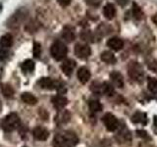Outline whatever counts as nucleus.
Here are the masks:
<instances>
[{"mask_svg":"<svg viewBox=\"0 0 157 147\" xmlns=\"http://www.w3.org/2000/svg\"><path fill=\"white\" fill-rule=\"evenodd\" d=\"M19 126H20V118L16 113L8 114L1 121V127L6 132H11L15 130L16 129H18Z\"/></svg>","mask_w":157,"mask_h":147,"instance_id":"obj_1","label":"nucleus"},{"mask_svg":"<svg viewBox=\"0 0 157 147\" xmlns=\"http://www.w3.org/2000/svg\"><path fill=\"white\" fill-rule=\"evenodd\" d=\"M128 75H129V77L132 81H135L136 82H141L144 77V69L141 68V66L139 63H136L135 61L131 62L129 64V66H128Z\"/></svg>","mask_w":157,"mask_h":147,"instance_id":"obj_2","label":"nucleus"},{"mask_svg":"<svg viewBox=\"0 0 157 147\" xmlns=\"http://www.w3.org/2000/svg\"><path fill=\"white\" fill-rule=\"evenodd\" d=\"M68 53V48L62 41H55L50 47V54L56 61H61L65 59Z\"/></svg>","mask_w":157,"mask_h":147,"instance_id":"obj_3","label":"nucleus"},{"mask_svg":"<svg viewBox=\"0 0 157 147\" xmlns=\"http://www.w3.org/2000/svg\"><path fill=\"white\" fill-rule=\"evenodd\" d=\"M27 17V11L25 9H20L18 11H16V13L13 14L11 18H9L8 22H7V26L11 28H19V26L21 24L24 20Z\"/></svg>","mask_w":157,"mask_h":147,"instance_id":"obj_4","label":"nucleus"},{"mask_svg":"<svg viewBox=\"0 0 157 147\" xmlns=\"http://www.w3.org/2000/svg\"><path fill=\"white\" fill-rule=\"evenodd\" d=\"M102 121L107 130H109V131H115L118 127H119V121H118L117 118L113 114H111V113H107V114L103 116Z\"/></svg>","mask_w":157,"mask_h":147,"instance_id":"obj_5","label":"nucleus"},{"mask_svg":"<svg viewBox=\"0 0 157 147\" xmlns=\"http://www.w3.org/2000/svg\"><path fill=\"white\" fill-rule=\"evenodd\" d=\"M74 52H75V55L85 60V59H87L90 56L91 54V49L90 47L87 45V44H82V43H78L76 44L75 49H74Z\"/></svg>","mask_w":157,"mask_h":147,"instance_id":"obj_6","label":"nucleus"},{"mask_svg":"<svg viewBox=\"0 0 157 147\" xmlns=\"http://www.w3.org/2000/svg\"><path fill=\"white\" fill-rule=\"evenodd\" d=\"M38 85L43 89L46 90H52V89H57L59 86L58 82L53 81L51 77H41L40 80L37 81Z\"/></svg>","mask_w":157,"mask_h":147,"instance_id":"obj_7","label":"nucleus"},{"mask_svg":"<svg viewBox=\"0 0 157 147\" xmlns=\"http://www.w3.org/2000/svg\"><path fill=\"white\" fill-rule=\"evenodd\" d=\"M51 102L54 106V108L59 111L63 110L65 106L68 104V99L65 96H62V95H55L52 97Z\"/></svg>","mask_w":157,"mask_h":147,"instance_id":"obj_8","label":"nucleus"},{"mask_svg":"<svg viewBox=\"0 0 157 147\" xmlns=\"http://www.w3.org/2000/svg\"><path fill=\"white\" fill-rule=\"evenodd\" d=\"M33 135L34 138H36L37 140L44 141L48 138L49 131L42 126H36L33 130Z\"/></svg>","mask_w":157,"mask_h":147,"instance_id":"obj_9","label":"nucleus"},{"mask_svg":"<svg viewBox=\"0 0 157 147\" xmlns=\"http://www.w3.org/2000/svg\"><path fill=\"white\" fill-rule=\"evenodd\" d=\"M107 46L114 51H120L124 47V41L119 37H111L110 39H108Z\"/></svg>","mask_w":157,"mask_h":147,"instance_id":"obj_10","label":"nucleus"},{"mask_svg":"<svg viewBox=\"0 0 157 147\" xmlns=\"http://www.w3.org/2000/svg\"><path fill=\"white\" fill-rule=\"evenodd\" d=\"M75 68H76V62L74 60H72V59L65 60L61 65L62 72L65 74L66 76H71L73 71L75 70Z\"/></svg>","mask_w":157,"mask_h":147,"instance_id":"obj_11","label":"nucleus"},{"mask_svg":"<svg viewBox=\"0 0 157 147\" xmlns=\"http://www.w3.org/2000/svg\"><path fill=\"white\" fill-rule=\"evenodd\" d=\"M77 77L78 78V81H80L82 83H86L88 81L90 80V77H91V74L90 72L87 68L86 67H82L78 69V71L77 73Z\"/></svg>","mask_w":157,"mask_h":147,"instance_id":"obj_12","label":"nucleus"},{"mask_svg":"<svg viewBox=\"0 0 157 147\" xmlns=\"http://www.w3.org/2000/svg\"><path fill=\"white\" fill-rule=\"evenodd\" d=\"M110 78L113 82V85H114L116 87H119V88H122L124 87V77H123L122 74L119 73V72H113L110 74Z\"/></svg>","mask_w":157,"mask_h":147,"instance_id":"obj_13","label":"nucleus"},{"mask_svg":"<svg viewBox=\"0 0 157 147\" xmlns=\"http://www.w3.org/2000/svg\"><path fill=\"white\" fill-rule=\"evenodd\" d=\"M132 122L134 124H141L142 126H145L147 124V116L145 113L136 112L132 116Z\"/></svg>","mask_w":157,"mask_h":147,"instance_id":"obj_14","label":"nucleus"},{"mask_svg":"<svg viewBox=\"0 0 157 147\" xmlns=\"http://www.w3.org/2000/svg\"><path fill=\"white\" fill-rule=\"evenodd\" d=\"M53 146L54 147H73L68 140L64 137L63 134H57L54 137L53 140Z\"/></svg>","mask_w":157,"mask_h":147,"instance_id":"obj_15","label":"nucleus"},{"mask_svg":"<svg viewBox=\"0 0 157 147\" xmlns=\"http://www.w3.org/2000/svg\"><path fill=\"white\" fill-rule=\"evenodd\" d=\"M103 15L107 20H112L114 18L116 15V9L114 5L111 3L106 4L104 8H103Z\"/></svg>","mask_w":157,"mask_h":147,"instance_id":"obj_16","label":"nucleus"},{"mask_svg":"<svg viewBox=\"0 0 157 147\" xmlns=\"http://www.w3.org/2000/svg\"><path fill=\"white\" fill-rule=\"evenodd\" d=\"M62 37L65 39L68 42H72L74 39H75L76 36H75V32H74V28L71 27H65L62 31Z\"/></svg>","mask_w":157,"mask_h":147,"instance_id":"obj_17","label":"nucleus"},{"mask_svg":"<svg viewBox=\"0 0 157 147\" xmlns=\"http://www.w3.org/2000/svg\"><path fill=\"white\" fill-rule=\"evenodd\" d=\"M21 99L24 103H26L28 105H36L37 103V98L31 94L29 92H24L21 95Z\"/></svg>","mask_w":157,"mask_h":147,"instance_id":"obj_18","label":"nucleus"},{"mask_svg":"<svg viewBox=\"0 0 157 147\" xmlns=\"http://www.w3.org/2000/svg\"><path fill=\"white\" fill-rule=\"evenodd\" d=\"M64 137L68 140V142L70 143L73 147L74 146H76L78 143V135L75 134V132H73V131H65L63 134Z\"/></svg>","mask_w":157,"mask_h":147,"instance_id":"obj_19","label":"nucleus"},{"mask_svg":"<svg viewBox=\"0 0 157 147\" xmlns=\"http://www.w3.org/2000/svg\"><path fill=\"white\" fill-rule=\"evenodd\" d=\"M100 58L103 62H105L107 64H115L117 59L115 57V55L110 51H104L101 53Z\"/></svg>","mask_w":157,"mask_h":147,"instance_id":"obj_20","label":"nucleus"},{"mask_svg":"<svg viewBox=\"0 0 157 147\" xmlns=\"http://www.w3.org/2000/svg\"><path fill=\"white\" fill-rule=\"evenodd\" d=\"M12 44H13V36L11 34L7 33L0 37V47L9 48L12 46Z\"/></svg>","mask_w":157,"mask_h":147,"instance_id":"obj_21","label":"nucleus"},{"mask_svg":"<svg viewBox=\"0 0 157 147\" xmlns=\"http://www.w3.org/2000/svg\"><path fill=\"white\" fill-rule=\"evenodd\" d=\"M1 92H2V94L7 98L13 97L14 93H15L14 88L10 85H8V83H3L1 85Z\"/></svg>","mask_w":157,"mask_h":147,"instance_id":"obj_22","label":"nucleus"},{"mask_svg":"<svg viewBox=\"0 0 157 147\" xmlns=\"http://www.w3.org/2000/svg\"><path fill=\"white\" fill-rule=\"evenodd\" d=\"M88 107H90V110L92 113L101 112L103 109L102 104L98 100H90V102H88Z\"/></svg>","mask_w":157,"mask_h":147,"instance_id":"obj_23","label":"nucleus"},{"mask_svg":"<svg viewBox=\"0 0 157 147\" xmlns=\"http://www.w3.org/2000/svg\"><path fill=\"white\" fill-rule=\"evenodd\" d=\"M22 71L24 73H32L34 69V63L32 60H26L21 65Z\"/></svg>","mask_w":157,"mask_h":147,"instance_id":"obj_24","label":"nucleus"},{"mask_svg":"<svg viewBox=\"0 0 157 147\" xmlns=\"http://www.w3.org/2000/svg\"><path fill=\"white\" fill-rule=\"evenodd\" d=\"M102 92L104 93L105 95L107 96H113L114 95V87H113L110 83H108V82H104V83H102Z\"/></svg>","mask_w":157,"mask_h":147,"instance_id":"obj_25","label":"nucleus"},{"mask_svg":"<svg viewBox=\"0 0 157 147\" xmlns=\"http://www.w3.org/2000/svg\"><path fill=\"white\" fill-rule=\"evenodd\" d=\"M132 16H134L135 19H136V20H140L142 18V16H144V13H142L140 7L139 5H136V3L132 4Z\"/></svg>","mask_w":157,"mask_h":147,"instance_id":"obj_26","label":"nucleus"},{"mask_svg":"<svg viewBox=\"0 0 157 147\" xmlns=\"http://www.w3.org/2000/svg\"><path fill=\"white\" fill-rule=\"evenodd\" d=\"M147 86H148V89L152 93H155L157 91V78L149 77L148 78V82H147Z\"/></svg>","mask_w":157,"mask_h":147,"instance_id":"obj_27","label":"nucleus"},{"mask_svg":"<svg viewBox=\"0 0 157 147\" xmlns=\"http://www.w3.org/2000/svg\"><path fill=\"white\" fill-rule=\"evenodd\" d=\"M41 53V45L38 42H33V55L34 58H39Z\"/></svg>","mask_w":157,"mask_h":147,"instance_id":"obj_28","label":"nucleus"},{"mask_svg":"<svg viewBox=\"0 0 157 147\" xmlns=\"http://www.w3.org/2000/svg\"><path fill=\"white\" fill-rule=\"evenodd\" d=\"M81 37H82V40H85V41H93L92 39L94 38V37H93V34L90 31H83V32H82Z\"/></svg>","mask_w":157,"mask_h":147,"instance_id":"obj_29","label":"nucleus"},{"mask_svg":"<svg viewBox=\"0 0 157 147\" xmlns=\"http://www.w3.org/2000/svg\"><path fill=\"white\" fill-rule=\"evenodd\" d=\"M25 29H26L27 32H29V33L36 32V31L37 29L36 24H34L33 22H29V23H28V24H27V26L25 27Z\"/></svg>","mask_w":157,"mask_h":147,"instance_id":"obj_30","label":"nucleus"},{"mask_svg":"<svg viewBox=\"0 0 157 147\" xmlns=\"http://www.w3.org/2000/svg\"><path fill=\"white\" fill-rule=\"evenodd\" d=\"M9 56V51H8V48H5V47H0V60H6Z\"/></svg>","mask_w":157,"mask_h":147,"instance_id":"obj_31","label":"nucleus"},{"mask_svg":"<svg viewBox=\"0 0 157 147\" xmlns=\"http://www.w3.org/2000/svg\"><path fill=\"white\" fill-rule=\"evenodd\" d=\"M59 117H61V118H58V119H60V121L62 123H67V122H69V120H70V113L68 111H65V112H63L62 114H60Z\"/></svg>","mask_w":157,"mask_h":147,"instance_id":"obj_32","label":"nucleus"},{"mask_svg":"<svg viewBox=\"0 0 157 147\" xmlns=\"http://www.w3.org/2000/svg\"><path fill=\"white\" fill-rule=\"evenodd\" d=\"M86 2L90 5V6H92V7H97L99 6L100 4V0H86Z\"/></svg>","mask_w":157,"mask_h":147,"instance_id":"obj_33","label":"nucleus"},{"mask_svg":"<svg viewBox=\"0 0 157 147\" xmlns=\"http://www.w3.org/2000/svg\"><path fill=\"white\" fill-rule=\"evenodd\" d=\"M136 134L142 137V138H146V137H148V134H147V132L145 130H136Z\"/></svg>","mask_w":157,"mask_h":147,"instance_id":"obj_34","label":"nucleus"},{"mask_svg":"<svg viewBox=\"0 0 157 147\" xmlns=\"http://www.w3.org/2000/svg\"><path fill=\"white\" fill-rule=\"evenodd\" d=\"M72 0H58V3L61 5L62 7H66L68 5H70Z\"/></svg>","mask_w":157,"mask_h":147,"instance_id":"obj_35","label":"nucleus"},{"mask_svg":"<svg viewBox=\"0 0 157 147\" xmlns=\"http://www.w3.org/2000/svg\"><path fill=\"white\" fill-rule=\"evenodd\" d=\"M115 1L120 5V6L122 7H125L126 5L130 2V0H115Z\"/></svg>","mask_w":157,"mask_h":147,"instance_id":"obj_36","label":"nucleus"},{"mask_svg":"<svg viewBox=\"0 0 157 147\" xmlns=\"http://www.w3.org/2000/svg\"><path fill=\"white\" fill-rule=\"evenodd\" d=\"M153 126H154L155 129L157 130V116H155L153 118Z\"/></svg>","mask_w":157,"mask_h":147,"instance_id":"obj_37","label":"nucleus"},{"mask_svg":"<svg viewBox=\"0 0 157 147\" xmlns=\"http://www.w3.org/2000/svg\"><path fill=\"white\" fill-rule=\"evenodd\" d=\"M152 22H153L156 26H157V14H155L153 17H152Z\"/></svg>","mask_w":157,"mask_h":147,"instance_id":"obj_38","label":"nucleus"},{"mask_svg":"<svg viewBox=\"0 0 157 147\" xmlns=\"http://www.w3.org/2000/svg\"><path fill=\"white\" fill-rule=\"evenodd\" d=\"M1 10H2V5L0 4V11H1Z\"/></svg>","mask_w":157,"mask_h":147,"instance_id":"obj_39","label":"nucleus"},{"mask_svg":"<svg viewBox=\"0 0 157 147\" xmlns=\"http://www.w3.org/2000/svg\"><path fill=\"white\" fill-rule=\"evenodd\" d=\"M24 147H26V146H24Z\"/></svg>","mask_w":157,"mask_h":147,"instance_id":"obj_40","label":"nucleus"}]
</instances>
